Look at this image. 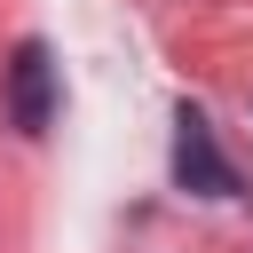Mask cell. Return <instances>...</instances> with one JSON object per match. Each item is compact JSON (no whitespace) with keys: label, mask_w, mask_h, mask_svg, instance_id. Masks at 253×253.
Returning a JSON list of instances; mask_svg holds the SVG:
<instances>
[{"label":"cell","mask_w":253,"mask_h":253,"mask_svg":"<svg viewBox=\"0 0 253 253\" xmlns=\"http://www.w3.org/2000/svg\"><path fill=\"white\" fill-rule=\"evenodd\" d=\"M174 182H182L190 198H245V182H237V166L221 158V142H213V126H206L198 103L174 111Z\"/></svg>","instance_id":"6da1fadb"},{"label":"cell","mask_w":253,"mask_h":253,"mask_svg":"<svg viewBox=\"0 0 253 253\" xmlns=\"http://www.w3.org/2000/svg\"><path fill=\"white\" fill-rule=\"evenodd\" d=\"M8 126L16 134L55 126V55H47V40H16V55H8Z\"/></svg>","instance_id":"7a4b0ae2"}]
</instances>
